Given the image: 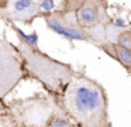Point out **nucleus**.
I'll use <instances>...</instances> for the list:
<instances>
[{
  "label": "nucleus",
  "instance_id": "obj_1",
  "mask_svg": "<svg viewBox=\"0 0 131 127\" xmlns=\"http://www.w3.org/2000/svg\"><path fill=\"white\" fill-rule=\"evenodd\" d=\"M54 99L75 127H111L107 93L83 71H76L65 92Z\"/></svg>",
  "mask_w": 131,
  "mask_h": 127
},
{
  "label": "nucleus",
  "instance_id": "obj_2",
  "mask_svg": "<svg viewBox=\"0 0 131 127\" xmlns=\"http://www.w3.org/2000/svg\"><path fill=\"white\" fill-rule=\"evenodd\" d=\"M18 48L26 61L30 78L40 82L49 96L59 97L76 72L73 66L52 58L34 45L18 41Z\"/></svg>",
  "mask_w": 131,
  "mask_h": 127
},
{
  "label": "nucleus",
  "instance_id": "obj_3",
  "mask_svg": "<svg viewBox=\"0 0 131 127\" xmlns=\"http://www.w3.org/2000/svg\"><path fill=\"white\" fill-rule=\"evenodd\" d=\"M9 106L23 127H49L52 117L62 110L52 96L42 95L12 100Z\"/></svg>",
  "mask_w": 131,
  "mask_h": 127
},
{
  "label": "nucleus",
  "instance_id": "obj_4",
  "mask_svg": "<svg viewBox=\"0 0 131 127\" xmlns=\"http://www.w3.org/2000/svg\"><path fill=\"white\" fill-rule=\"evenodd\" d=\"M26 61L16 47L6 37H0V102L14 90L20 82L28 79Z\"/></svg>",
  "mask_w": 131,
  "mask_h": 127
},
{
  "label": "nucleus",
  "instance_id": "obj_5",
  "mask_svg": "<svg viewBox=\"0 0 131 127\" xmlns=\"http://www.w3.org/2000/svg\"><path fill=\"white\" fill-rule=\"evenodd\" d=\"M44 20L49 30L68 41H83L90 44V37L86 28L78 23L76 13L65 14L59 8H55L51 13H45Z\"/></svg>",
  "mask_w": 131,
  "mask_h": 127
},
{
  "label": "nucleus",
  "instance_id": "obj_6",
  "mask_svg": "<svg viewBox=\"0 0 131 127\" xmlns=\"http://www.w3.org/2000/svg\"><path fill=\"white\" fill-rule=\"evenodd\" d=\"M44 16L45 13L35 0H12L6 8L0 10V18L6 24L21 23L24 25H31L35 18Z\"/></svg>",
  "mask_w": 131,
  "mask_h": 127
},
{
  "label": "nucleus",
  "instance_id": "obj_7",
  "mask_svg": "<svg viewBox=\"0 0 131 127\" xmlns=\"http://www.w3.org/2000/svg\"><path fill=\"white\" fill-rule=\"evenodd\" d=\"M108 3L99 0H85L76 11V20L83 28H90L97 24H108L111 17L108 16Z\"/></svg>",
  "mask_w": 131,
  "mask_h": 127
},
{
  "label": "nucleus",
  "instance_id": "obj_8",
  "mask_svg": "<svg viewBox=\"0 0 131 127\" xmlns=\"http://www.w3.org/2000/svg\"><path fill=\"white\" fill-rule=\"evenodd\" d=\"M9 25H10V28L16 33L18 41L26 42V44H30V45H34V47H38V34L35 33V31L31 33V34H27V33H24L21 28H18L17 25H16V23H9Z\"/></svg>",
  "mask_w": 131,
  "mask_h": 127
},
{
  "label": "nucleus",
  "instance_id": "obj_9",
  "mask_svg": "<svg viewBox=\"0 0 131 127\" xmlns=\"http://www.w3.org/2000/svg\"><path fill=\"white\" fill-rule=\"evenodd\" d=\"M116 52H117V62H120L123 68L131 75V50L121 47L116 42Z\"/></svg>",
  "mask_w": 131,
  "mask_h": 127
},
{
  "label": "nucleus",
  "instance_id": "obj_10",
  "mask_svg": "<svg viewBox=\"0 0 131 127\" xmlns=\"http://www.w3.org/2000/svg\"><path fill=\"white\" fill-rule=\"evenodd\" d=\"M71 126H73V123H72V120L65 114L63 110L58 112L57 114L52 117L51 124H49V127H71Z\"/></svg>",
  "mask_w": 131,
  "mask_h": 127
},
{
  "label": "nucleus",
  "instance_id": "obj_11",
  "mask_svg": "<svg viewBox=\"0 0 131 127\" xmlns=\"http://www.w3.org/2000/svg\"><path fill=\"white\" fill-rule=\"evenodd\" d=\"M85 0H62V4H61L59 10L65 14L69 13H76L80 8V6L83 4Z\"/></svg>",
  "mask_w": 131,
  "mask_h": 127
},
{
  "label": "nucleus",
  "instance_id": "obj_12",
  "mask_svg": "<svg viewBox=\"0 0 131 127\" xmlns=\"http://www.w3.org/2000/svg\"><path fill=\"white\" fill-rule=\"evenodd\" d=\"M116 42L120 44L121 47L131 50V28H124V30L120 31V34L116 38Z\"/></svg>",
  "mask_w": 131,
  "mask_h": 127
},
{
  "label": "nucleus",
  "instance_id": "obj_13",
  "mask_svg": "<svg viewBox=\"0 0 131 127\" xmlns=\"http://www.w3.org/2000/svg\"><path fill=\"white\" fill-rule=\"evenodd\" d=\"M40 7L42 8L44 13H51V11H54L55 8V0H40Z\"/></svg>",
  "mask_w": 131,
  "mask_h": 127
},
{
  "label": "nucleus",
  "instance_id": "obj_14",
  "mask_svg": "<svg viewBox=\"0 0 131 127\" xmlns=\"http://www.w3.org/2000/svg\"><path fill=\"white\" fill-rule=\"evenodd\" d=\"M110 23L114 25V27H117V28H121V30H124V28H127V23H125V20H124V18H121V17H113Z\"/></svg>",
  "mask_w": 131,
  "mask_h": 127
},
{
  "label": "nucleus",
  "instance_id": "obj_15",
  "mask_svg": "<svg viewBox=\"0 0 131 127\" xmlns=\"http://www.w3.org/2000/svg\"><path fill=\"white\" fill-rule=\"evenodd\" d=\"M10 2H12V0H0V10H2V8H6Z\"/></svg>",
  "mask_w": 131,
  "mask_h": 127
},
{
  "label": "nucleus",
  "instance_id": "obj_16",
  "mask_svg": "<svg viewBox=\"0 0 131 127\" xmlns=\"http://www.w3.org/2000/svg\"><path fill=\"white\" fill-rule=\"evenodd\" d=\"M99 2H102V3H108V0H99Z\"/></svg>",
  "mask_w": 131,
  "mask_h": 127
},
{
  "label": "nucleus",
  "instance_id": "obj_17",
  "mask_svg": "<svg viewBox=\"0 0 131 127\" xmlns=\"http://www.w3.org/2000/svg\"><path fill=\"white\" fill-rule=\"evenodd\" d=\"M71 127H75V124H73V126H71Z\"/></svg>",
  "mask_w": 131,
  "mask_h": 127
}]
</instances>
